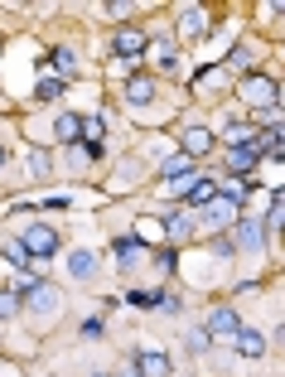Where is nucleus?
Instances as JSON below:
<instances>
[{
  "label": "nucleus",
  "instance_id": "obj_1",
  "mask_svg": "<svg viewBox=\"0 0 285 377\" xmlns=\"http://www.w3.org/2000/svg\"><path fill=\"white\" fill-rule=\"evenodd\" d=\"M20 242H25V251H29V256H53V251H58V232H53L48 223H29Z\"/></svg>",
  "mask_w": 285,
  "mask_h": 377
},
{
  "label": "nucleus",
  "instance_id": "obj_2",
  "mask_svg": "<svg viewBox=\"0 0 285 377\" xmlns=\"http://www.w3.org/2000/svg\"><path fill=\"white\" fill-rule=\"evenodd\" d=\"M242 97L256 107V112H266V107H276V83L261 78V73H251V78H242Z\"/></svg>",
  "mask_w": 285,
  "mask_h": 377
},
{
  "label": "nucleus",
  "instance_id": "obj_3",
  "mask_svg": "<svg viewBox=\"0 0 285 377\" xmlns=\"http://www.w3.org/2000/svg\"><path fill=\"white\" fill-rule=\"evenodd\" d=\"M145 44H150L145 29H117V58L135 63V53H145Z\"/></svg>",
  "mask_w": 285,
  "mask_h": 377
},
{
  "label": "nucleus",
  "instance_id": "obj_4",
  "mask_svg": "<svg viewBox=\"0 0 285 377\" xmlns=\"http://www.w3.org/2000/svg\"><path fill=\"white\" fill-rule=\"evenodd\" d=\"M29 305H34V310H39V315H58V305H63V295H58V286H34V291H29Z\"/></svg>",
  "mask_w": 285,
  "mask_h": 377
},
{
  "label": "nucleus",
  "instance_id": "obj_5",
  "mask_svg": "<svg viewBox=\"0 0 285 377\" xmlns=\"http://www.w3.org/2000/svg\"><path fill=\"white\" fill-rule=\"evenodd\" d=\"M256 160H261V155H256L251 145H232V150H227V169H232L237 179H242V174H251V169H256Z\"/></svg>",
  "mask_w": 285,
  "mask_h": 377
},
{
  "label": "nucleus",
  "instance_id": "obj_6",
  "mask_svg": "<svg viewBox=\"0 0 285 377\" xmlns=\"http://www.w3.org/2000/svg\"><path fill=\"white\" fill-rule=\"evenodd\" d=\"M117 266H121V271H131V266H140V256H145V247H140V237H121V242H117Z\"/></svg>",
  "mask_w": 285,
  "mask_h": 377
},
{
  "label": "nucleus",
  "instance_id": "obj_7",
  "mask_svg": "<svg viewBox=\"0 0 285 377\" xmlns=\"http://www.w3.org/2000/svg\"><path fill=\"white\" fill-rule=\"evenodd\" d=\"M237 329H242V324H237V310H227V305H223V310H213V315H208V329H204V334H237Z\"/></svg>",
  "mask_w": 285,
  "mask_h": 377
},
{
  "label": "nucleus",
  "instance_id": "obj_8",
  "mask_svg": "<svg viewBox=\"0 0 285 377\" xmlns=\"http://www.w3.org/2000/svg\"><path fill=\"white\" fill-rule=\"evenodd\" d=\"M179 34H184V39H199V34H204V10H199V5H184V10H179Z\"/></svg>",
  "mask_w": 285,
  "mask_h": 377
},
{
  "label": "nucleus",
  "instance_id": "obj_9",
  "mask_svg": "<svg viewBox=\"0 0 285 377\" xmlns=\"http://www.w3.org/2000/svg\"><path fill=\"white\" fill-rule=\"evenodd\" d=\"M232 343H237V353H246V358H261V353H266V338L256 334V329H237Z\"/></svg>",
  "mask_w": 285,
  "mask_h": 377
},
{
  "label": "nucleus",
  "instance_id": "obj_10",
  "mask_svg": "<svg viewBox=\"0 0 285 377\" xmlns=\"http://www.w3.org/2000/svg\"><path fill=\"white\" fill-rule=\"evenodd\" d=\"M135 368H140V377H169V358L164 353H140Z\"/></svg>",
  "mask_w": 285,
  "mask_h": 377
},
{
  "label": "nucleus",
  "instance_id": "obj_11",
  "mask_svg": "<svg viewBox=\"0 0 285 377\" xmlns=\"http://www.w3.org/2000/svg\"><path fill=\"white\" fill-rule=\"evenodd\" d=\"M246 194H251V184H246V179H237V174H227V179L218 184V199H227V204H242Z\"/></svg>",
  "mask_w": 285,
  "mask_h": 377
},
{
  "label": "nucleus",
  "instance_id": "obj_12",
  "mask_svg": "<svg viewBox=\"0 0 285 377\" xmlns=\"http://www.w3.org/2000/svg\"><path fill=\"white\" fill-rule=\"evenodd\" d=\"M208 145H213V131H204V126L184 131V155H208Z\"/></svg>",
  "mask_w": 285,
  "mask_h": 377
},
{
  "label": "nucleus",
  "instance_id": "obj_13",
  "mask_svg": "<svg viewBox=\"0 0 285 377\" xmlns=\"http://www.w3.org/2000/svg\"><path fill=\"white\" fill-rule=\"evenodd\" d=\"M237 218V204H227V199H213L208 204V227H227Z\"/></svg>",
  "mask_w": 285,
  "mask_h": 377
},
{
  "label": "nucleus",
  "instance_id": "obj_14",
  "mask_svg": "<svg viewBox=\"0 0 285 377\" xmlns=\"http://www.w3.org/2000/svg\"><path fill=\"white\" fill-rule=\"evenodd\" d=\"M68 271H73L78 281H92V276H97V256H92V251H73V261H68Z\"/></svg>",
  "mask_w": 285,
  "mask_h": 377
},
{
  "label": "nucleus",
  "instance_id": "obj_15",
  "mask_svg": "<svg viewBox=\"0 0 285 377\" xmlns=\"http://www.w3.org/2000/svg\"><path fill=\"white\" fill-rule=\"evenodd\" d=\"M213 199H218V184H213V179H199V184L189 189V204H194V209H208Z\"/></svg>",
  "mask_w": 285,
  "mask_h": 377
},
{
  "label": "nucleus",
  "instance_id": "obj_16",
  "mask_svg": "<svg viewBox=\"0 0 285 377\" xmlns=\"http://www.w3.org/2000/svg\"><path fill=\"white\" fill-rule=\"evenodd\" d=\"M237 242H242V247H261V223H256V218H246V223H237Z\"/></svg>",
  "mask_w": 285,
  "mask_h": 377
},
{
  "label": "nucleus",
  "instance_id": "obj_17",
  "mask_svg": "<svg viewBox=\"0 0 285 377\" xmlns=\"http://www.w3.org/2000/svg\"><path fill=\"white\" fill-rule=\"evenodd\" d=\"M251 150H256V155H271V160H276V155L285 150V145H281V131H266V135H256V145H251Z\"/></svg>",
  "mask_w": 285,
  "mask_h": 377
},
{
  "label": "nucleus",
  "instance_id": "obj_18",
  "mask_svg": "<svg viewBox=\"0 0 285 377\" xmlns=\"http://www.w3.org/2000/svg\"><path fill=\"white\" fill-rule=\"evenodd\" d=\"M126 97H131V102H150V97H155V83H150V78H131V83H126Z\"/></svg>",
  "mask_w": 285,
  "mask_h": 377
},
{
  "label": "nucleus",
  "instance_id": "obj_19",
  "mask_svg": "<svg viewBox=\"0 0 285 377\" xmlns=\"http://www.w3.org/2000/svg\"><path fill=\"white\" fill-rule=\"evenodd\" d=\"M199 184V174H184V179H169L164 184V199H189V189Z\"/></svg>",
  "mask_w": 285,
  "mask_h": 377
},
{
  "label": "nucleus",
  "instance_id": "obj_20",
  "mask_svg": "<svg viewBox=\"0 0 285 377\" xmlns=\"http://www.w3.org/2000/svg\"><path fill=\"white\" fill-rule=\"evenodd\" d=\"M82 145H97V140H102V135H107V126H102V117H87V121H82Z\"/></svg>",
  "mask_w": 285,
  "mask_h": 377
},
{
  "label": "nucleus",
  "instance_id": "obj_21",
  "mask_svg": "<svg viewBox=\"0 0 285 377\" xmlns=\"http://www.w3.org/2000/svg\"><path fill=\"white\" fill-rule=\"evenodd\" d=\"M184 174H189V155H169L164 160V184L169 179H184Z\"/></svg>",
  "mask_w": 285,
  "mask_h": 377
},
{
  "label": "nucleus",
  "instance_id": "obj_22",
  "mask_svg": "<svg viewBox=\"0 0 285 377\" xmlns=\"http://www.w3.org/2000/svg\"><path fill=\"white\" fill-rule=\"evenodd\" d=\"M53 131H58V140H78L82 121H78V117H58V121H53Z\"/></svg>",
  "mask_w": 285,
  "mask_h": 377
},
{
  "label": "nucleus",
  "instance_id": "obj_23",
  "mask_svg": "<svg viewBox=\"0 0 285 377\" xmlns=\"http://www.w3.org/2000/svg\"><path fill=\"white\" fill-rule=\"evenodd\" d=\"M20 305H25V300H20L15 291H0V319H15V315H20Z\"/></svg>",
  "mask_w": 285,
  "mask_h": 377
},
{
  "label": "nucleus",
  "instance_id": "obj_24",
  "mask_svg": "<svg viewBox=\"0 0 285 377\" xmlns=\"http://www.w3.org/2000/svg\"><path fill=\"white\" fill-rule=\"evenodd\" d=\"M155 295H160V291H131V295H126V305H135V310H150V305H155Z\"/></svg>",
  "mask_w": 285,
  "mask_h": 377
},
{
  "label": "nucleus",
  "instance_id": "obj_25",
  "mask_svg": "<svg viewBox=\"0 0 285 377\" xmlns=\"http://www.w3.org/2000/svg\"><path fill=\"white\" fill-rule=\"evenodd\" d=\"M63 92V78H39V97L48 102V97H58Z\"/></svg>",
  "mask_w": 285,
  "mask_h": 377
},
{
  "label": "nucleus",
  "instance_id": "obj_26",
  "mask_svg": "<svg viewBox=\"0 0 285 377\" xmlns=\"http://www.w3.org/2000/svg\"><path fill=\"white\" fill-rule=\"evenodd\" d=\"M246 63H251V53H246V48H232V58H227V68H232V73H246Z\"/></svg>",
  "mask_w": 285,
  "mask_h": 377
},
{
  "label": "nucleus",
  "instance_id": "obj_27",
  "mask_svg": "<svg viewBox=\"0 0 285 377\" xmlns=\"http://www.w3.org/2000/svg\"><path fill=\"white\" fill-rule=\"evenodd\" d=\"M53 63H58V68H63V73H68V68H73V63H78V58H73V48H53Z\"/></svg>",
  "mask_w": 285,
  "mask_h": 377
},
{
  "label": "nucleus",
  "instance_id": "obj_28",
  "mask_svg": "<svg viewBox=\"0 0 285 377\" xmlns=\"http://www.w3.org/2000/svg\"><path fill=\"white\" fill-rule=\"evenodd\" d=\"M189 348H194V353H204V348H208V334H204V329H194V334H189Z\"/></svg>",
  "mask_w": 285,
  "mask_h": 377
},
{
  "label": "nucleus",
  "instance_id": "obj_29",
  "mask_svg": "<svg viewBox=\"0 0 285 377\" xmlns=\"http://www.w3.org/2000/svg\"><path fill=\"white\" fill-rule=\"evenodd\" d=\"M29 169H34V174H48V155H44V150H34V160H29Z\"/></svg>",
  "mask_w": 285,
  "mask_h": 377
},
{
  "label": "nucleus",
  "instance_id": "obj_30",
  "mask_svg": "<svg viewBox=\"0 0 285 377\" xmlns=\"http://www.w3.org/2000/svg\"><path fill=\"white\" fill-rule=\"evenodd\" d=\"M102 334V319H82V338H97Z\"/></svg>",
  "mask_w": 285,
  "mask_h": 377
},
{
  "label": "nucleus",
  "instance_id": "obj_31",
  "mask_svg": "<svg viewBox=\"0 0 285 377\" xmlns=\"http://www.w3.org/2000/svg\"><path fill=\"white\" fill-rule=\"evenodd\" d=\"M232 251H237V247H232L227 237H218V242H213V256H232Z\"/></svg>",
  "mask_w": 285,
  "mask_h": 377
},
{
  "label": "nucleus",
  "instance_id": "obj_32",
  "mask_svg": "<svg viewBox=\"0 0 285 377\" xmlns=\"http://www.w3.org/2000/svg\"><path fill=\"white\" fill-rule=\"evenodd\" d=\"M121 377H140V368H135V363H131V368H121Z\"/></svg>",
  "mask_w": 285,
  "mask_h": 377
},
{
  "label": "nucleus",
  "instance_id": "obj_33",
  "mask_svg": "<svg viewBox=\"0 0 285 377\" xmlns=\"http://www.w3.org/2000/svg\"><path fill=\"white\" fill-rule=\"evenodd\" d=\"M0 165H5V145H0Z\"/></svg>",
  "mask_w": 285,
  "mask_h": 377
}]
</instances>
